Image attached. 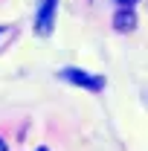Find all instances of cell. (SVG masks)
I'll use <instances>...</instances> for the list:
<instances>
[{"mask_svg": "<svg viewBox=\"0 0 148 151\" xmlns=\"http://www.w3.org/2000/svg\"><path fill=\"white\" fill-rule=\"evenodd\" d=\"M119 3H122V6H134L137 0H119Z\"/></svg>", "mask_w": 148, "mask_h": 151, "instance_id": "cell-4", "label": "cell"}, {"mask_svg": "<svg viewBox=\"0 0 148 151\" xmlns=\"http://www.w3.org/2000/svg\"><path fill=\"white\" fill-rule=\"evenodd\" d=\"M38 151H47V148H38Z\"/></svg>", "mask_w": 148, "mask_h": 151, "instance_id": "cell-7", "label": "cell"}, {"mask_svg": "<svg viewBox=\"0 0 148 151\" xmlns=\"http://www.w3.org/2000/svg\"><path fill=\"white\" fill-rule=\"evenodd\" d=\"M61 76H64L67 81L78 84V87H87V90H102V87H105V78L90 76L87 70H78V67H67V70H61Z\"/></svg>", "mask_w": 148, "mask_h": 151, "instance_id": "cell-1", "label": "cell"}, {"mask_svg": "<svg viewBox=\"0 0 148 151\" xmlns=\"http://www.w3.org/2000/svg\"><path fill=\"white\" fill-rule=\"evenodd\" d=\"M113 26H116L119 32H131V29L137 26V15H134V9H131V6H122V9L113 15Z\"/></svg>", "mask_w": 148, "mask_h": 151, "instance_id": "cell-3", "label": "cell"}, {"mask_svg": "<svg viewBox=\"0 0 148 151\" xmlns=\"http://www.w3.org/2000/svg\"><path fill=\"white\" fill-rule=\"evenodd\" d=\"M0 35H3V26H0Z\"/></svg>", "mask_w": 148, "mask_h": 151, "instance_id": "cell-6", "label": "cell"}, {"mask_svg": "<svg viewBox=\"0 0 148 151\" xmlns=\"http://www.w3.org/2000/svg\"><path fill=\"white\" fill-rule=\"evenodd\" d=\"M0 151H9V148H6V142H3V139H0Z\"/></svg>", "mask_w": 148, "mask_h": 151, "instance_id": "cell-5", "label": "cell"}, {"mask_svg": "<svg viewBox=\"0 0 148 151\" xmlns=\"http://www.w3.org/2000/svg\"><path fill=\"white\" fill-rule=\"evenodd\" d=\"M55 6H58V0H41V9H38V18H35L38 35H50L52 32V26H55Z\"/></svg>", "mask_w": 148, "mask_h": 151, "instance_id": "cell-2", "label": "cell"}]
</instances>
